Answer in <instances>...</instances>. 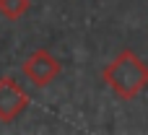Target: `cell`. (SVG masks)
Here are the masks:
<instances>
[{
	"mask_svg": "<svg viewBox=\"0 0 148 135\" xmlns=\"http://www.w3.org/2000/svg\"><path fill=\"white\" fill-rule=\"evenodd\" d=\"M104 83L120 99H135L148 86V65L133 49H125L104 68Z\"/></svg>",
	"mask_w": 148,
	"mask_h": 135,
	"instance_id": "6da1fadb",
	"label": "cell"
},
{
	"mask_svg": "<svg viewBox=\"0 0 148 135\" xmlns=\"http://www.w3.org/2000/svg\"><path fill=\"white\" fill-rule=\"evenodd\" d=\"M21 70H23V75H26L36 88H44V86H49V83L57 81L62 65H60V60H57L52 52H47V49H34V52L23 60Z\"/></svg>",
	"mask_w": 148,
	"mask_h": 135,
	"instance_id": "7a4b0ae2",
	"label": "cell"
},
{
	"mask_svg": "<svg viewBox=\"0 0 148 135\" xmlns=\"http://www.w3.org/2000/svg\"><path fill=\"white\" fill-rule=\"evenodd\" d=\"M29 107V96L26 91L18 86L16 78L3 75L0 78V122H13L16 117H21Z\"/></svg>",
	"mask_w": 148,
	"mask_h": 135,
	"instance_id": "3957f363",
	"label": "cell"
},
{
	"mask_svg": "<svg viewBox=\"0 0 148 135\" xmlns=\"http://www.w3.org/2000/svg\"><path fill=\"white\" fill-rule=\"evenodd\" d=\"M31 8V0H0V16L8 21H18Z\"/></svg>",
	"mask_w": 148,
	"mask_h": 135,
	"instance_id": "277c9868",
	"label": "cell"
}]
</instances>
